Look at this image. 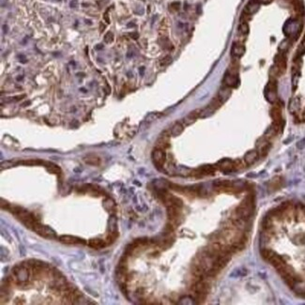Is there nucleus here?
<instances>
[{"instance_id": "f257e3e1", "label": "nucleus", "mask_w": 305, "mask_h": 305, "mask_svg": "<svg viewBox=\"0 0 305 305\" xmlns=\"http://www.w3.org/2000/svg\"><path fill=\"white\" fill-rule=\"evenodd\" d=\"M253 196L250 194L247 196L237 209V215L240 220H247L253 212Z\"/></svg>"}, {"instance_id": "f03ea898", "label": "nucleus", "mask_w": 305, "mask_h": 305, "mask_svg": "<svg viewBox=\"0 0 305 305\" xmlns=\"http://www.w3.org/2000/svg\"><path fill=\"white\" fill-rule=\"evenodd\" d=\"M209 283H206L204 280H199L194 284V292L196 297V300L199 302H203L208 295L209 292Z\"/></svg>"}, {"instance_id": "7ed1b4c3", "label": "nucleus", "mask_w": 305, "mask_h": 305, "mask_svg": "<svg viewBox=\"0 0 305 305\" xmlns=\"http://www.w3.org/2000/svg\"><path fill=\"white\" fill-rule=\"evenodd\" d=\"M32 230H34L37 234H39L40 236H42L45 239H57V234L51 227H49L47 225H42L39 222H37L33 225Z\"/></svg>"}, {"instance_id": "20e7f679", "label": "nucleus", "mask_w": 305, "mask_h": 305, "mask_svg": "<svg viewBox=\"0 0 305 305\" xmlns=\"http://www.w3.org/2000/svg\"><path fill=\"white\" fill-rule=\"evenodd\" d=\"M264 95L266 100L270 102L274 103L277 100V83L274 80H270L265 87Z\"/></svg>"}, {"instance_id": "39448f33", "label": "nucleus", "mask_w": 305, "mask_h": 305, "mask_svg": "<svg viewBox=\"0 0 305 305\" xmlns=\"http://www.w3.org/2000/svg\"><path fill=\"white\" fill-rule=\"evenodd\" d=\"M300 31V24L297 20L289 19L283 26V33L287 37H293L298 35Z\"/></svg>"}, {"instance_id": "423d86ee", "label": "nucleus", "mask_w": 305, "mask_h": 305, "mask_svg": "<svg viewBox=\"0 0 305 305\" xmlns=\"http://www.w3.org/2000/svg\"><path fill=\"white\" fill-rule=\"evenodd\" d=\"M152 161H153L156 167L161 168L165 165L166 162V154L165 151L163 148L156 147L153 151H152Z\"/></svg>"}, {"instance_id": "0eeeda50", "label": "nucleus", "mask_w": 305, "mask_h": 305, "mask_svg": "<svg viewBox=\"0 0 305 305\" xmlns=\"http://www.w3.org/2000/svg\"><path fill=\"white\" fill-rule=\"evenodd\" d=\"M223 101L219 99V97L217 96L216 98H214L210 103L205 108V109H202V112H201V116L200 117H207V116H211L221 105H222Z\"/></svg>"}, {"instance_id": "6e6552de", "label": "nucleus", "mask_w": 305, "mask_h": 305, "mask_svg": "<svg viewBox=\"0 0 305 305\" xmlns=\"http://www.w3.org/2000/svg\"><path fill=\"white\" fill-rule=\"evenodd\" d=\"M13 273L14 276L21 282V283H26L29 279V269L27 267L24 265H19L13 268Z\"/></svg>"}, {"instance_id": "1a4fd4ad", "label": "nucleus", "mask_w": 305, "mask_h": 305, "mask_svg": "<svg viewBox=\"0 0 305 305\" xmlns=\"http://www.w3.org/2000/svg\"><path fill=\"white\" fill-rule=\"evenodd\" d=\"M224 83L226 86L232 88V87H237L239 84V78L237 73L232 72V71H227L224 74Z\"/></svg>"}, {"instance_id": "9d476101", "label": "nucleus", "mask_w": 305, "mask_h": 305, "mask_svg": "<svg viewBox=\"0 0 305 305\" xmlns=\"http://www.w3.org/2000/svg\"><path fill=\"white\" fill-rule=\"evenodd\" d=\"M217 167L222 170L223 172L224 173H228V172H232V171H235L237 169V166H236V162L235 161H232L230 159H224V160H221L218 165H217Z\"/></svg>"}, {"instance_id": "9b49d317", "label": "nucleus", "mask_w": 305, "mask_h": 305, "mask_svg": "<svg viewBox=\"0 0 305 305\" xmlns=\"http://www.w3.org/2000/svg\"><path fill=\"white\" fill-rule=\"evenodd\" d=\"M59 241L68 244V245H76V244H86V240L75 236H69V235H63L59 237Z\"/></svg>"}, {"instance_id": "f8f14e48", "label": "nucleus", "mask_w": 305, "mask_h": 305, "mask_svg": "<svg viewBox=\"0 0 305 305\" xmlns=\"http://www.w3.org/2000/svg\"><path fill=\"white\" fill-rule=\"evenodd\" d=\"M201 112H202V109H195V110L192 111L191 113H189L182 120L183 125L189 126V125L193 124L197 118H199L201 116Z\"/></svg>"}, {"instance_id": "ddd939ff", "label": "nucleus", "mask_w": 305, "mask_h": 305, "mask_svg": "<svg viewBox=\"0 0 305 305\" xmlns=\"http://www.w3.org/2000/svg\"><path fill=\"white\" fill-rule=\"evenodd\" d=\"M180 209L176 206H169L167 207V215L171 222L177 223L179 218L180 217Z\"/></svg>"}, {"instance_id": "4468645a", "label": "nucleus", "mask_w": 305, "mask_h": 305, "mask_svg": "<svg viewBox=\"0 0 305 305\" xmlns=\"http://www.w3.org/2000/svg\"><path fill=\"white\" fill-rule=\"evenodd\" d=\"M216 171V168L213 165H203L202 167H200L199 169H197L195 171V173H194V175L201 177V176H211L214 175Z\"/></svg>"}, {"instance_id": "2eb2a0df", "label": "nucleus", "mask_w": 305, "mask_h": 305, "mask_svg": "<svg viewBox=\"0 0 305 305\" xmlns=\"http://www.w3.org/2000/svg\"><path fill=\"white\" fill-rule=\"evenodd\" d=\"M258 156H259V154H258L257 150H255V149L249 150L244 155V162L247 165H251L256 162V160L258 159Z\"/></svg>"}, {"instance_id": "dca6fc26", "label": "nucleus", "mask_w": 305, "mask_h": 305, "mask_svg": "<svg viewBox=\"0 0 305 305\" xmlns=\"http://www.w3.org/2000/svg\"><path fill=\"white\" fill-rule=\"evenodd\" d=\"M245 53V47L239 42H234L231 47V54L235 57H240Z\"/></svg>"}, {"instance_id": "f3484780", "label": "nucleus", "mask_w": 305, "mask_h": 305, "mask_svg": "<svg viewBox=\"0 0 305 305\" xmlns=\"http://www.w3.org/2000/svg\"><path fill=\"white\" fill-rule=\"evenodd\" d=\"M270 116L273 119V124L277 125L278 127L281 125V122H282V111L281 109L278 107V106H275L271 109L270 111Z\"/></svg>"}, {"instance_id": "a211bd4d", "label": "nucleus", "mask_w": 305, "mask_h": 305, "mask_svg": "<svg viewBox=\"0 0 305 305\" xmlns=\"http://www.w3.org/2000/svg\"><path fill=\"white\" fill-rule=\"evenodd\" d=\"M169 145V134L165 131L164 133L161 134V136L159 137V139L157 140V147L159 148H166Z\"/></svg>"}, {"instance_id": "6ab92c4d", "label": "nucleus", "mask_w": 305, "mask_h": 305, "mask_svg": "<svg viewBox=\"0 0 305 305\" xmlns=\"http://www.w3.org/2000/svg\"><path fill=\"white\" fill-rule=\"evenodd\" d=\"M106 245H107L106 241L103 239H92L88 241V246L93 249H96V250L104 248Z\"/></svg>"}, {"instance_id": "aec40b11", "label": "nucleus", "mask_w": 305, "mask_h": 305, "mask_svg": "<svg viewBox=\"0 0 305 305\" xmlns=\"http://www.w3.org/2000/svg\"><path fill=\"white\" fill-rule=\"evenodd\" d=\"M183 130H184V125H183V123L182 122H176L173 126H172V128H171V130H170V134L172 135V136H179V135H180L182 132H183Z\"/></svg>"}, {"instance_id": "412c9836", "label": "nucleus", "mask_w": 305, "mask_h": 305, "mask_svg": "<svg viewBox=\"0 0 305 305\" xmlns=\"http://www.w3.org/2000/svg\"><path fill=\"white\" fill-rule=\"evenodd\" d=\"M84 161L86 164L89 165H100L101 164V159L100 157H98L97 155H94V154H89V155H86L85 158H84Z\"/></svg>"}, {"instance_id": "4be33fe9", "label": "nucleus", "mask_w": 305, "mask_h": 305, "mask_svg": "<svg viewBox=\"0 0 305 305\" xmlns=\"http://www.w3.org/2000/svg\"><path fill=\"white\" fill-rule=\"evenodd\" d=\"M300 107V101H299V98L296 97V98H293L290 102H289V111L294 114V113H297Z\"/></svg>"}, {"instance_id": "5701e85b", "label": "nucleus", "mask_w": 305, "mask_h": 305, "mask_svg": "<svg viewBox=\"0 0 305 305\" xmlns=\"http://www.w3.org/2000/svg\"><path fill=\"white\" fill-rule=\"evenodd\" d=\"M259 9V3L257 1H251L249 2V4L245 7V12L248 14H253L254 12H256Z\"/></svg>"}, {"instance_id": "b1692460", "label": "nucleus", "mask_w": 305, "mask_h": 305, "mask_svg": "<svg viewBox=\"0 0 305 305\" xmlns=\"http://www.w3.org/2000/svg\"><path fill=\"white\" fill-rule=\"evenodd\" d=\"M299 76H300V73H299V68L298 67H295L293 69V73H292V86H293V89L295 90L298 86V80H299Z\"/></svg>"}, {"instance_id": "393cba45", "label": "nucleus", "mask_w": 305, "mask_h": 305, "mask_svg": "<svg viewBox=\"0 0 305 305\" xmlns=\"http://www.w3.org/2000/svg\"><path fill=\"white\" fill-rule=\"evenodd\" d=\"M230 94H231V90H230V87H228V86H225V87H223L221 90H220V92H219V95H218V97H219V99L224 102V101H225L228 98H229V96H230Z\"/></svg>"}, {"instance_id": "a878e982", "label": "nucleus", "mask_w": 305, "mask_h": 305, "mask_svg": "<svg viewBox=\"0 0 305 305\" xmlns=\"http://www.w3.org/2000/svg\"><path fill=\"white\" fill-rule=\"evenodd\" d=\"M163 116L162 113H159V112H154V113H150L146 116L145 117V122L147 123H150V122H153L157 119H159L161 116Z\"/></svg>"}, {"instance_id": "bb28decb", "label": "nucleus", "mask_w": 305, "mask_h": 305, "mask_svg": "<svg viewBox=\"0 0 305 305\" xmlns=\"http://www.w3.org/2000/svg\"><path fill=\"white\" fill-rule=\"evenodd\" d=\"M44 165H45L44 166L47 168V170L50 171L51 173H54V174H60L61 173V170L57 165H54L52 163H44Z\"/></svg>"}, {"instance_id": "cd10ccee", "label": "nucleus", "mask_w": 305, "mask_h": 305, "mask_svg": "<svg viewBox=\"0 0 305 305\" xmlns=\"http://www.w3.org/2000/svg\"><path fill=\"white\" fill-rule=\"evenodd\" d=\"M282 185V180L279 177H276L274 178L273 180H271L270 181V184H269V188L272 190V191H275V190H278Z\"/></svg>"}, {"instance_id": "c85d7f7f", "label": "nucleus", "mask_w": 305, "mask_h": 305, "mask_svg": "<svg viewBox=\"0 0 305 305\" xmlns=\"http://www.w3.org/2000/svg\"><path fill=\"white\" fill-rule=\"evenodd\" d=\"M249 30H250V28H249V25H248L247 22H241L239 24V31L241 34L247 35L249 33Z\"/></svg>"}, {"instance_id": "c756f323", "label": "nucleus", "mask_w": 305, "mask_h": 305, "mask_svg": "<svg viewBox=\"0 0 305 305\" xmlns=\"http://www.w3.org/2000/svg\"><path fill=\"white\" fill-rule=\"evenodd\" d=\"M305 54V36L304 38L302 39L301 42L299 43L298 47V50H297V56L299 57L301 56H303Z\"/></svg>"}, {"instance_id": "7c9ffc66", "label": "nucleus", "mask_w": 305, "mask_h": 305, "mask_svg": "<svg viewBox=\"0 0 305 305\" xmlns=\"http://www.w3.org/2000/svg\"><path fill=\"white\" fill-rule=\"evenodd\" d=\"M117 236H118V233L116 232V231H112L109 235H108V237H107V239H106V244L108 245V244H112L116 239V238H117Z\"/></svg>"}, {"instance_id": "2f4dec72", "label": "nucleus", "mask_w": 305, "mask_h": 305, "mask_svg": "<svg viewBox=\"0 0 305 305\" xmlns=\"http://www.w3.org/2000/svg\"><path fill=\"white\" fill-rule=\"evenodd\" d=\"M269 148H270V145L268 143H264L261 145V147H260V153H261V155L262 156H266L268 154Z\"/></svg>"}, {"instance_id": "473e14b6", "label": "nucleus", "mask_w": 305, "mask_h": 305, "mask_svg": "<svg viewBox=\"0 0 305 305\" xmlns=\"http://www.w3.org/2000/svg\"><path fill=\"white\" fill-rule=\"evenodd\" d=\"M103 40H104V42H106V43H112V42H114V34H113L111 31L107 32V33L104 35Z\"/></svg>"}, {"instance_id": "72a5a7b5", "label": "nucleus", "mask_w": 305, "mask_h": 305, "mask_svg": "<svg viewBox=\"0 0 305 305\" xmlns=\"http://www.w3.org/2000/svg\"><path fill=\"white\" fill-rule=\"evenodd\" d=\"M160 63H161L162 66H168V65H170L172 63V57L170 56H166L163 59H161Z\"/></svg>"}, {"instance_id": "f704fd0d", "label": "nucleus", "mask_w": 305, "mask_h": 305, "mask_svg": "<svg viewBox=\"0 0 305 305\" xmlns=\"http://www.w3.org/2000/svg\"><path fill=\"white\" fill-rule=\"evenodd\" d=\"M288 46H289V42H288L287 40H285V41L282 42V43H281L280 46H279V49H280L281 51H285V50H287Z\"/></svg>"}, {"instance_id": "c9c22d12", "label": "nucleus", "mask_w": 305, "mask_h": 305, "mask_svg": "<svg viewBox=\"0 0 305 305\" xmlns=\"http://www.w3.org/2000/svg\"><path fill=\"white\" fill-rule=\"evenodd\" d=\"M305 146V138H303L302 140H300L298 144H297V147L299 149H302Z\"/></svg>"}, {"instance_id": "e433bc0d", "label": "nucleus", "mask_w": 305, "mask_h": 305, "mask_svg": "<svg viewBox=\"0 0 305 305\" xmlns=\"http://www.w3.org/2000/svg\"><path fill=\"white\" fill-rule=\"evenodd\" d=\"M180 2H174V3H172V4L170 5V8L173 9L174 11H178V10L180 9Z\"/></svg>"}, {"instance_id": "4c0bfd02", "label": "nucleus", "mask_w": 305, "mask_h": 305, "mask_svg": "<svg viewBox=\"0 0 305 305\" xmlns=\"http://www.w3.org/2000/svg\"><path fill=\"white\" fill-rule=\"evenodd\" d=\"M103 18H104V20H105V22H106L107 24H110V19H109V17H108V10L104 12V14H103Z\"/></svg>"}, {"instance_id": "58836bf2", "label": "nucleus", "mask_w": 305, "mask_h": 305, "mask_svg": "<svg viewBox=\"0 0 305 305\" xmlns=\"http://www.w3.org/2000/svg\"><path fill=\"white\" fill-rule=\"evenodd\" d=\"M70 6H71V8H76L77 7V1H76V0H71V3H70Z\"/></svg>"}, {"instance_id": "ea45409f", "label": "nucleus", "mask_w": 305, "mask_h": 305, "mask_svg": "<svg viewBox=\"0 0 305 305\" xmlns=\"http://www.w3.org/2000/svg\"><path fill=\"white\" fill-rule=\"evenodd\" d=\"M255 1H257L259 4H260V3H263V4H268V3H269V2L271 1V0H255Z\"/></svg>"}, {"instance_id": "a19ab883", "label": "nucleus", "mask_w": 305, "mask_h": 305, "mask_svg": "<svg viewBox=\"0 0 305 305\" xmlns=\"http://www.w3.org/2000/svg\"><path fill=\"white\" fill-rule=\"evenodd\" d=\"M130 37L136 40V39H138V37H139V35H138V33H136V32H134V33H131V34H130Z\"/></svg>"}, {"instance_id": "79ce46f5", "label": "nucleus", "mask_w": 305, "mask_h": 305, "mask_svg": "<svg viewBox=\"0 0 305 305\" xmlns=\"http://www.w3.org/2000/svg\"><path fill=\"white\" fill-rule=\"evenodd\" d=\"M104 29H105V26H104L102 23H101V24H100V31H101V32H102Z\"/></svg>"}, {"instance_id": "37998d69", "label": "nucleus", "mask_w": 305, "mask_h": 305, "mask_svg": "<svg viewBox=\"0 0 305 305\" xmlns=\"http://www.w3.org/2000/svg\"><path fill=\"white\" fill-rule=\"evenodd\" d=\"M97 50H100V49H102L103 48V45L102 44H98V45H96V47H95Z\"/></svg>"}, {"instance_id": "c03bdc74", "label": "nucleus", "mask_w": 305, "mask_h": 305, "mask_svg": "<svg viewBox=\"0 0 305 305\" xmlns=\"http://www.w3.org/2000/svg\"><path fill=\"white\" fill-rule=\"evenodd\" d=\"M3 27H4V31H5V33H7V32H8V27H7V26H4Z\"/></svg>"}, {"instance_id": "a18cd8bd", "label": "nucleus", "mask_w": 305, "mask_h": 305, "mask_svg": "<svg viewBox=\"0 0 305 305\" xmlns=\"http://www.w3.org/2000/svg\"><path fill=\"white\" fill-rule=\"evenodd\" d=\"M303 118H304V119H305V111H304V112H303Z\"/></svg>"}]
</instances>
